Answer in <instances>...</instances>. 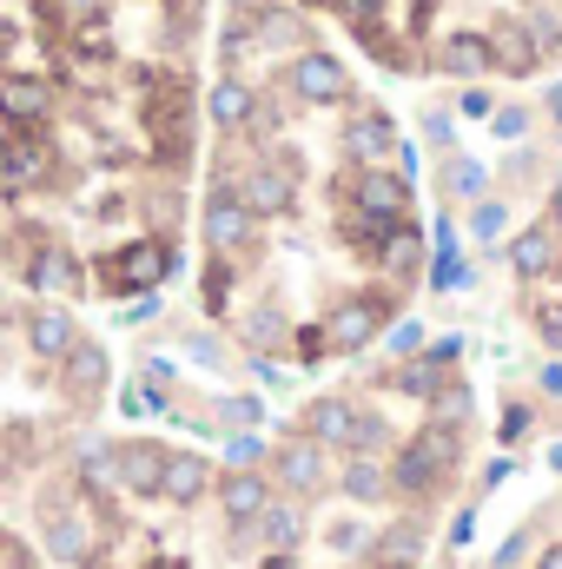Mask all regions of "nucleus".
<instances>
[{"label": "nucleus", "mask_w": 562, "mask_h": 569, "mask_svg": "<svg viewBox=\"0 0 562 569\" xmlns=\"http://www.w3.org/2000/svg\"><path fill=\"white\" fill-rule=\"evenodd\" d=\"M404 80H530L562 60V0H298Z\"/></svg>", "instance_id": "obj_1"}, {"label": "nucleus", "mask_w": 562, "mask_h": 569, "mask_svg": "<svg viewBox=\"0 0 562 569\" xmlns=\"http://www.w3.org/2000/svg\"><path fill=\"white\" fill-rule=\"evenodd\" d=\"M172 266H179V239L172 232H140L127 246H107L87 266V284L107 291V298H145V291H159L172 279Z\"/></svg>", "instance_id": "obj_2"}, {"label": "nucleus", "mask_w": 562, "mask_h": 569, "mask_svg": "<svg viewBox=\"0 0 562 569\" xmlns=\"http://www.w3.org/2000/svg\"><path fill=\"white\" fill-rule=\"evenodd\" d=\"M456 463H463V430L423 418V430L398 450V463H391V490H398L404 503H430V497L450 490Z\"/></svg>", "instance_id": "obj_3"}, {"label": "nucleus", "mask_w": 562, "mask_h": 569, "mask_svg": "<svg viewBox=\"0 0 562 569\" xmlns=\"http://www.w3.org/2000/svg\"><path fill=\"white\" fill-rule=\"evenodd\" d=\"M398 291H344L318 311V331H324V351L331 358H351V351H371V338L398 318Z\"/></svg>", "instance_id": "obj_4"}, {"label": "nucleus", "mask_w": 562, "mask_h": 569, "mask_svg": "<svg viewBox=\"0 0 562 569\" xmlns=\"http://www.w3.org/2000/svg\"><path fill=\"white\" fill-rule=\"evenodd\" d=\"M40 543H47V557L67 569H87L100 557V510L93 503H73V490H47L40 497Z\"/></svg>", "instance_id": "obj_5"}, {"label": "nucleus", "mask_w": 562, "mask_h": 569, "mask_svg": "<svg viewBox=\"0 0 562 569\" xmlns=\"http://www.w3.org/2000/svg\"><path fill=\"white\" fill-rule=\"evenodd\" d=\"M107 385H113V351H107L100 338H73V351L60 358V391H67V405H73V411H93V405L107 398Z\"/></svg>", "instance_id": "obj_6"}, {"label": "nucleus", "mask_w": 562, "mask_h": 569, "mask_svg": "<svg viewBox=\"0 0 562 569\" xmlns=\"http://www.w3.org/2000/svg\"><path fill=\"white\" fill-rule=\"evenodd\" d=\"M27 284L40 298H80L87 291V259L60 239H40V246H27Z\"/></svg>", "instance_id": "obj_7"}, {"label": "nucleus", "mask_w": 562, "mask_h": 569, "mask_svg": "<svg viewBox=\"0 0 562 569\" xmlns=\"http://www.w3.org/2000/svg\"><path fill=\"white\" fill-rule=\"evenodd\" d=\"M272 483H279L284 497H318L324 483H331V463H324V443L318 437H291V443H279L272 450Z\"/></svg>", "instance_id": "obj_8"}, {"label": "nucleus", "mask_w": 562, "mask_h": 569, "mask_svg": "<svg viewBox=\"0 0 562 569\" xmlns=\"http://www.w3.org/2000/svg\"><path fill=\"white\" fill-rule=\"evenodd\" d=\"M20 331H27V351H33L40 365H60V358L73 351V338H80L73 311H67V305H53V298L27 305V311H20Z\"/></svg>", "instance_id": "obj_9"}, {"label": "nucleus", "mask_w": 562, "mask_h": 569, "mask_svg": "<svg viewBox=\"0 0 562 569\" xmlns=\"http://www.w3.org/2000/svg\"><path fill=\"white\" fill-rule=\"evenodd\" d=\"M159 497H165L172 510L205 503V497H212V457H199V450H165V463H159Z\"/></svg>", "instance_id": "obj_10"}, {"label": "nucleus", "mask_w": 562, "mask_h": 569, "mask_svg": "<svg viewBox=\"0 0 562 569\" xmlns=\"http://www.w3.org/2000/svg\"><path fill=\"white\" fill-rule=\"evenodd\" d=\"M212 490H219V517H225L232 530H252L259 510L272 503V477H265V470H225Z\"/></svg>", "instance_id": "obj_11"}, {"label": "nucleus", "mask_w": 562, "mask_h": 569, "mask_svg": "<svg viewBox=\"0 0 562 569\" xmlns=\"http://www.w3.org/2000/svg\"><path fill=\"white\" fill-rule=\"evenodd\" d=\"M358 425H364V411H358L351 398H318V405H304V418H298V430L318 437L324 450H351V443H358Z\"/></svg>", "instance_id": "obj_12"}, {"label": "nucleus", "mask_w": 562, "mask_h": 569, "mask_svg": "<svg viewBox=\"0 0 562 569\" xmlns=\"http://www.w3.org/2000/svg\"><path fill=\"white\" fill-rule=\"evenodd\" d=\"M159 463H165V443H152V437L113 443V483L133 497H159Z\"/></svg>", "instance_id": "obj_13"}, {"label": "nucleus", "mask_w": 562, "mask_h": 569, "mask_svg": "<svg viewBox=\"0 0 562 569\" xmlns=\"http://www.w3.org/2000/svg\"><path fill=\"white\" fill-rule=\"evenodd\" d=\"M556 259H562V239L550 232V226H530V232L510 239V272H516L523 284H543L550 272H556Z\"/></svg>", "instance_id": "obj_14"}, {"label": "nucleus", "mask_w": 562, "mask_h": 569, "mask_svg": "<svg viewBox=\"0 0 562 569\" xmlns=\"http://www.w3.org/2000/svg\"><path fill=\"white\" fill-rule=\"evenodd\" d=\"M252 537H259V550H265V557H291V550L304 543V510H298V497H291V503H284V497H272V503L259 510Z\"/></svg>", "instance_id": "obj_15"}, {"label": "nucleus", "mask_w": 562, "mask_h": 569, "mask_svg": "<svg viewBox=\"0 0 562 569\" xmlns=\"http://www.w3.org/2000/svg\"><path fill=\"white\" fill-rule=\"evenodd\" d=\"M371 569H423V517H398L384 537H371Z\"/></svg>", "instance_id": "obj_16"}, {"label": "nucleus", "mask_w": 562, "mask_h": 569, "mask_svg": "<svg viewBox=\"0 0 562 569\" xmlns=\"http://www.w3.org/2000/svg\"><path fill=\"white\" fill-rule=\"evenodd\" d=\"M338 490H344L351 503H384L391 470H384V463H371V450H344V477H338Z\"/></svg>", "instance_id": "obj_17"}, {"label": "nucleus", "mask_w": 562, "mask_h": 569, "mask_svg": "<svg viewBox=\"0 0 562 569\" xmlns=\"http://www.w3.org/2000/svg\"><path fill=\"white\" fill-rule=\"evenodd\" d=\"M530 325H536V338H543L550 351H562V298H536V305H530Z\"/></svg>", "instance_id": "obj_18"}, {"label": "nucleus", "mask_w": 562, "mask_h": 569, "mask_svg": "<svg viewBox=\"0 0 562 569\" xmlns=\"http://www.w3.org/2000/svg\"><path fill=\"white\" fill-rule=\"evenodd\" d=\"M225 457H232V470H259V457H265V437H252V430H239V437L225 443Z\"/></svg>", "instance_id": "obj_19"}, {"label": "nucleus", "mask_w": 562, "mask_h": 569, "mask_svg": "<svg viewBox=\"0 0 562 569\" xmlns=\"http://www.w3.org/2000/svg\"><path fill=\"white\" fill-rule=\"evenodd\" d=\"M0 569H47V563H40L33 550H20L13 537H0Z\"/></svg>", "instance_id": "obj_20"}, {"label": "nucleus", "mask_w": 562, "mask_h": 569, "mask_svg": "<svg viewBox=\"0 0 562 569\" xmlns=\"http://www.w3.org/2000/svg\"><path fill=\"white\" fill-rule=\"evenodd\" d=\"M476 239H496L503 232V206H476V226H470Z\"/></svg>", "instance_id": "obj_21"}, {"label": "nucleus", "mask_w": 562, "mask_h": 569, "mask_svg": "<svg viewBox=\"0 0 562 569\" xmlns=\"http://www.w3.org/2000/svg\"><path fill=\"white\" fill-rule=\"evenodd\" d=\"M418 345H423V331H418V325H398V338H391V351H404V358H411Z\"/></svg>", "instance_id": "obj_22"}, {"label": "nucleus", "mask_w": 562, "mask_h": 569, "mask_svg": "<svg viewBox=\"0 0 562 569\" xmlns=\"http://www.w3.org/2000/svg\"><path fill=\"white\" fill-rule=\"evenodd\" d=\"M536 569H562V543H550V550L536 557Z\"/></svg>", "instance_id": "obj_23"}]
</instances>
